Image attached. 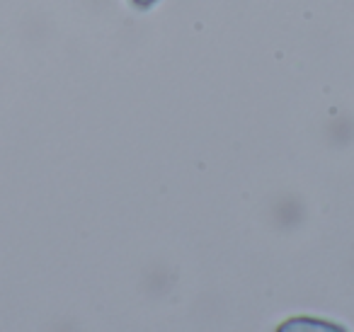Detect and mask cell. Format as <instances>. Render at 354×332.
<instances>
[{
    "label": "cell",
    "instance_id": "1",
    "mask_svg": "<svg viewBox=\"0 0 354 332\" xmlns=\"http://www.w3.org/2000/svg\"><path fill=\"white\" fill-rule=\"evenodd\" d=\"M277 332H347L342 325L330 320H320V317H289L284 320Z\"/></svg>",
    "mask_w": 354,
    "mask_h": 332
},
{
    "label": "cell",
    "instance_id": "2",
    "mask_svg": "<svg viewBox=\"0 0 354 332\" xmlns=\"http://www.w3.org/2000/svg\"><path fill=\"white\" fill-rule=\"evenodd\" d=\"M133 8H138V10H148V8H153L158 3V0H131Z\"/></svg>",
    "mask_w": 354,
    "mask_h": 332
}]
</instances>
